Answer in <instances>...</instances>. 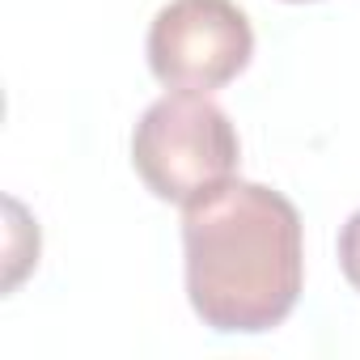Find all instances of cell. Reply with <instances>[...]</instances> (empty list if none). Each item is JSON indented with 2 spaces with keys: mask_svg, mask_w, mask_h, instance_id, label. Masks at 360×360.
I'll list each match as a JSON object with an SVG mask.
<instances>
[{
  "mask_svg": "<svg viewBox=\"0 0 360 360\" xmlns=\"http://www.w3.org/2000/svg\"><path fill=\"white\" fill-rule=\"evenodd\" d=\"M255 56L250 18L233 0H169L148 26V68L169 89L212 94Z\"/></svg>",
  "mask_w": 360,
  "mask_h": 360,
  "instance_id": "3957f363",
  "label": "cell"
},
{
  "mask_svg": "<svg viewBox=\"0 0 360 360\" xmlns=\"http://www.w3.org/2000/svg\"><path fill=\"white\" fill-rule=\"evenodd\" d=\"M297 5H301V0H297Z\"/></svg>",
  "mask_w": 360,
  "mask_h": 360,
  "instance_id": "5b68a950",
  "label": "cell"
},
{
  "mask_svg": "<svg viewBox=\"0 0 360 360\" xmlns=\"http://www.w3.org/2000/svg\"><path fill=\"white\" fill-rule=\"evenodd\" d=\"M183 250L187 297L212 330H271L301 297V217L292 200L263 183L229 178L225 187L187 204Z\"/></svg>",
  "mask_w": 360,
  "mask_h": 360,
  "instance_id": "6da1fadb",
  "label": "cell"
},
{
  "mask_svg": "<svg viewBox=\"0 0 360 360\" xmlns=\"http://www.w3.org/2000/svg\"><path fill=\"white\" fill-rule=\"evenodd\" d=\"M339 267H343L347 284L360 292V212H352L347 225L339 229Z\"/></svg>",
  "mask_w": 360,
  "mask_h": 360,
  "instance_id": "277c9868",
  "label": "cell"
},
{
  "mask_svg": "<svg viewBox=\"0 0 360 360\" xmlns=\"http://www.w3.org/2000/svg\"><path fill=\"white\" fill-rule=\"evenodd\" d=\"M242 144L229 115L191 89L157 98L131 136V165L144 187L169 204H195L238 174Z\"/></svg>",
  "mask_w": 360,
  "mask_h": 360,
  "instance_id": "7a4b0ae2",
  "label": "cell"
}]
</instances>
